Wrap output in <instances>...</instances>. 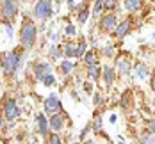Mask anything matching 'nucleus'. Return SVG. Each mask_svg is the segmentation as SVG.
Here are the masks:
<instances>
[{
    "label": "nucleus",
    "instance_id": "1",
    "mask_svg": "<svg viewBox=\"0 0 155 144\" xmlns=\"http://www.w3.org/2000/svg\"><path fill=\"white\" fill-rule=\"evenodd\" d=\"M18 37H20V48H23V50H32L34 48L36 41H38V27H36L32 18H29V16L23 18Z\"/></svg>",
    "mask_w": 155,
    "mask_h": 144
},
{
    "label": "nucleus",
    "instance_id": "2",
    "mask_svg": "<svg viewBox=\"0 0 155 144\" xmlns=\"http://www.w3.org/2000/svg\"><path fill=\"white\" fill-rule=\"evenodd\" d=\"M2 62H4V75L13 77L21 66V53L20 50H11L2 53Z\"/></svg>",
    "mask_w": 155,
    "mask_h": 144
},
{
    "label": "nucleus",
    "instance_id": "3",
    "mask_svg": "<svg viewBox=\"0 0 155 144\" xmlns=\"http://www.w3.org/2000/svg\"><path fill=\"white\" fill-rule=\"evenodd\" d=\"M114 69H116V75L120 78H128L130 71H132V57H130V53L121 52L120 55H116V59H114Z\"/></svg>",
    "mask_w": 155,
    "mask_h": 144
},
{
    "label": "nucleus",
    "instance_id": "4",
    "mask_svg": "<svg viewBox=\"0 0 155 144\" xmlns=\"http://www.w3.org/2000/svg\"><path fill=\"white\" fill-rule=\"evenodd\" d=\"M54 5L55 4L50 2V0H39L32 7V16L36 20H39V21H48L54 14Z\"/></svg>",
    "mask_w": 155,
    "mask_h": 144
},
{
    "label": "nucleus",
    "instance_id": "5",
    "mask_svg": "<svg viewBox=\"0 0 155 144\" xmlns=\"http://www.w3.org/2000/svg\"><path fill=\"white\" fill-rule=\"evenodd\" d=\"M2 114H4V119H5V123H11V125H15L16 121L20 119V107H18V103H16L15 98H7L5 101H4V105H2Z\"/></svg>",
    "mask_w": 155,
    "mask_h": 144
},
{
    "label": "nucleus",
    "instance_id": "6",
    "mask_svg": "<svg viewBox=\"0 0 155 144\" xmlns=\"http://www.w3.org/2000/svg\"><path fill=\"white\" fill-rule=\"evenodd\" d=\"M18 11H20V4L18 2H13V0L0 2V18H2V23H13L16 14H18Z\"/></svg>",
    "mask_w": 155,
    "mask_h": 144
},
{
    "label": "nucleus",
    "instance_id": "7",
    "mask_svg": "<svg viewBox=\"0 0 155 144\" xmlns=\"http://www.w3.org/2000/svg\"><path fill=\"white\" fill-rule=\"evenodd\" d=\"M43 112L48 114V116H54V114H61V112H64L61 98L55 94V93L48 94L47 98L43 100Z\"/></svg>",
    "mask_w": 155,
    "mask_h": 144
},
{
    "label": "nucleus",
    "instance_id": "8",
    "mask_svg": "<svg viewBox=\"0 0 155 144\" xmlns=\"http://www.w3.org/2000/svg\"><path fill=\"white\" fill-rule=\"evenodd\" d=\"M118 23H120V18H118L116 13H105V14L98 20V29H100L102 32L112 34L114 29L118 27Z\"/></svg>",
    "mask_w": 155,
    "mask_h": 144
},
{
    "label": "nucleus",
    "instance_id": "9",
    "mask_svg": "<svg viewBox=\"0 0 155 144\" xmlns=\"http://www.w3.org/2000/svg\"><path fill=\"white\" fill-rule=\"evenodd\" d=\"M70 121V116L66 112H61V114H54L48 117V125H50V132H55V133H61L62 130L66 128Z\"/></svg>",
    "mask_w": 155,
    "mask_h": 144
},
{
    "label": "nucleus",
    "instance_id": "10",
    "mask_svg": "<svg viewBox=\"0 0 155 144\" xmlns=\"http://www.w3.org/2000/svg\"><path fill=\"white\" fill-rule=\"evenodd\" d=\"M32 71H34V77L38 82H43L45 77L52 73V64L47 62V61H36L32 64Z\"/></svg>",
    "mask_w": 155,
    "mask_h": 144
},
{
    "label": "nucleus",
    "instance_id": "11",
    "mask_svg": "<svg viewBox=\"0 0 155 144\" xmlns=\"http://www.w3.org/2000/svg\"><path fill=\"white\" fill-rule=\"evenodd\" d=\"M36 126H38V133L43 137V139H47L48 135H50V125H48V117L45 112H36Z\"/></svg>",
    "mask_w": 155,
    "mask_h": 144
},
{
    "label": "nucleus",
    "instance_id": "12",
    "mask_svg": "<svg viewBox=\"0 0 155 144\" xmlns=\"http://www.w3.org/2000/svg\"><path fill=\"white\" fill-rule=\"evenodd\" d=\"M130 32H132V20H120L118 27L112 32V37L118 39V41H121V39H125Z\"/></svg>",
    "mask_w": 155,
    "mask_h": 144
},
{
    "label": "nucleus",
    "instance_id": "13",
    "mask_svg": "<svg viewBox=\"0 0 155 144\" xmlns=\"http://www.w3.org/2000/svg\"><path fill=\"white\" fill-rule=\"evenodd\" d=\"M116 78H118V75H116L114 66L104 64V66H102V80H104V84H105L107 89H110V87L116 84Z\"/></svg>",
    "mask_w": 155,
    "mask_h": 144
},
{
    "label": "nucleus",
    "instance_id": "14",
    "mask_svg": "<svg viewBox=\"0 0 155 144\" xmlns=\"http://www.w3.org/2000/svg\"><path fill=\"white\" fill-rule=\"evenodd\" d=\"M118 105H120L125 112H128L130 109H132V105H134V96H132V91H130V89H125L123 93L120 94Z\"/></svg>",
    "mask_w": 155,
    "mask_h": 144
},
{
    "label": "nucleus",
    "instance_id": "15",
    "mask_svg": "<svg viewBox=\"0 0 155 144\" xmlns=\"http://www.w3.org/2000/svg\"><path fill=\"white\" fill-rule=\"evenodd\" d=\"M134 77L136 78H139V80H144V78H148L150 77V66L146 62H136L134 64Z\"/></svg>",
    "mask_w": 155,
    "mask_h": 144
},
{
    "label": "nucleus",
    "instance_id": "16",
    "mask_svg": "<svg viewBox=\"0 0 155 144\" xmlns=\"http://www.w3.org/2000/svg\"><path fill=\"white\" fill-rule=\"evenodd\" d=\"M143 5H144V2H141V0H125V2H121V7L128 14H134V13L141 11Z\"/></svg>",
    "mask_w": 155,
    "mask_h": 144
},
{
    "label": "nucleus",
    "instance_id": "17",
    "mask_svg": "<svg viewBox=\"0 0 155 144\" xmlns=\"http://www.w3.org/2000/svg\"><path fill=\"white\" fill-rule=\"evenodd\" d=\"M62 48H64V59H68V61L77 59V41L70 39L68 43L62 45Z\"/></svg>",
    "mask_w": 155,
    "mask_h": 144
},
{
    "label": "nucleus",
    "instance_id": "18",
    "mask_svg": "<svg viewBox=\"0 0 155 144\" xmlns=\"http://www.w3.org/2000/svg\"><path fill=\"white\" fill-rule=\"evenodd\" d=\"M82 61H84V66H86V68L100 64V53H98V50H91V48H89V52L84 55Z\"/></svg>",
    "mask_w": 155,
    "mask_h": 144
},
{
    "label": "nucleus",
    "instance_id": "19",
    "mask_svg": "<svg viewBox=\"0 0 155 144\" xmlns=\"http://www.w3.org/2000/svg\"><path fill=\"white\" fill-rule=\"evenodd\" d=\"M86 75H87V80H91V82H98V80L102 78V64H96V66H89V68H86Z\"/></svg>",
    "mask_w": 155,
    "mask_h": 144
},
{
    "label": "nucleus",
    "instance_id": "20",
    "mask_svg": "<svg viewBox=\"0 0 155 144\" xmlns=\"http://www.w3.org/2000/svg\"><path fill=\"white\" fill-rule=\"evenodd\" d=\"M89 14H91V4L89 2H86L84 4V7L80 9V13L77 14V21L80 25H86L87 21H89Z\"/></svg>",
    "mask_w": 155,
    "mask_h": 144
},
{
    "label": "nucleus",
    "instance_id": "21",
    "mask_svg": "<svg viewBox=\"0 0 155 144\" xmlns=\"http://www.w3.org/2000/svg\"><path fill=\"white\" fill-rule=\"evenodd\" d=\"M89 52V45H87V41H86V37L84 36H80L77 41V59H84V55Z\"/></svg>",
    "mask_w": 155,
    "mask_h": 144
},
{
    "label": "nucleus",
    "instance_id": "22",
    "mask_svg": "<svg viewBox=\"0 0 155 144\" xmlns=\"http://www.w3.org/2000/svg\"><path fill=\"white\" fill-rule=\"evenodd\" d=\"M75 66H77L75 62H71V61L64 59V61H61V62H59V71H61V73L64 75V77H70V75L73 73Z\"/></svg>",
    "mask_w": 155,
    "mask_h": 144
},
{
    "label": "nucleus",
    "instance_id": "23",
    "mask_svg": "<svg viewBox=\"0 0 155 144\" xmlns=\"http://www.w3.org/2000/svg\"><path fill=\"white\" fill-rule=\"evenodd\" d=\"M104 2L105 0H94L93 4H91V13H93V18H102V16L105 14V11H104Z\"/></svg>",
    "mask_w": 155,
    "mask_h": 144
},
{
    "label": "nucleus",
    "instance_id": "24",
    "mask_svg": "<svg viewBox=\"0 0 155 144\" xmlns=\"http://www.w3.org/2000/svg\"><path fill=\"white\" fill-rule=\"evenodd\" d=\"M102 125H104V119H102V116L96 112V114H94V117L91 119V126H93V133H94V135H100V133H104Z\"/></svg>",
    "mask_w": 155,
    "mask_h": 144
},
{
    "label": "nucleus",
    "instance_id": "25",
    "mask_svg": "<svg viewBox=\"0 0 155 144\" xmlns=\"http://www.w3.org/2000/svg\"><path fill=\"white\" fill-rule=\"evenodd\" d=\"M137 141H139V144H155V135H152L148 130H143L137 135Z\"/></svg>",
    "mask_w": 155,
    "mask_h": 144
},
{
    "label": "nucleus",
    "instance_id": "26",
    "mask_svg": "<svg viewBox=\"0 0 155 144\" xmlns=\"http://www.w3.org/2000/svg\"><path fill=\"white\" fill-rule=\"evenodd\" d=\"M105 103H107V98L102 94V91H94L93 94V105L96 109H102V107H105Z\"/></svg>",
    "mask_w": 155,
    "mask_h": 144
},
{
    "label": "nucleus",
    "instance_id": "27",
    "mask_svg": "<svg viewBox=\"0 0 155 144\" xmlns=\"http://www.w3.org/2000/svg\"><path fill=\"white\" fill-rule=\"evenodd\" d=\"M100 55L105 59H116V46L114 45H105L100 50Z\"/></svg>",
    "mask_w": 155,
    "mask_h": 144
},
{
    "label": "nucleus",
    "instance_id": "28",
    "mask_svg": "<svg viewBox=\"0 0 155 144\" xmlns=\"http://www.w3.org/2000/svg\"><path fill=\"white\" fill-rule=\"evenodd\" d=\"M48 55H50L52 59H62V57H64V48H62V45H54V46H50Z\"/></svg>",
    "mask_w": 155,
    "mask_h": 144
},
{
    "label": "nucleus",
    "instance_id": "29",
    "mask_svg": "<svg viewBox=\"0 0 155 144\" xmlns=\"http://www.w3.org/2000/svg\"><path fill=\"white\" fill-rule=\"evenodd\" d=\"M84 4H86V2H73V0H68V2H66L68 11H70V13H75V14L80 13V9L84 7Z\"/></svg>",
    "mask_w": 155,
    "mask_h": 144
},
{
    "label": "nucleus",
    "instance_id": "30",
    "mask_svg": "<svg viewBox=\"0 0 155 144\" xmlns=\"http://www.w3.org/2000/svg\"><path fill=\"white\" fill-rule=\"evenodd\" d=\"M118 5H121L118 0H105V2H104V11H105V13H116Z\"/></svg>",
    "mask_w": 155,
    "mask_h": 144
},
{
    "label": "nucleus",
    "instance_id": "31",
    "mask_svg": "<svg viewBox=\"0 0 155 144\" xmlns=\"http://www.w3.org/2000/svg\"><path fill=\"white\" fill-rule=\"evenodd\" d=\"M47 144H64L61 133H55V132H50V135L47 137Z\"/></svg>",
    "mask_w": 155,
    "mask_h": 144
},
{
    "label": "nucleus",
    "instance_id": "32",
    "mask_svg": "<svg viewBox=\"0 0 155 144\" xmlns=\"http://www.w3.org/2000/svg\"><path fill=\"white\" fill-rule=\"evenodd\" d=\"M64 36H66L68 39H71V37H75V36H77V27H75L71 21L64 27Z\"/></svg>",
    "mask_w": 155,
    "mask_h": 144
},
{
    "label": "nucleus",
    "instance_id": "33",
    "mask_svg": "<svg viewBox=\"0 0 155 144\" xmlns=\"http://www.w3.org/2000/svg\"><path fill=\"white\" fill-rule=\"evenodd\" d=\"M143 125H144V130H148L152 135H155V117H146Z\"/></svg>",
    "mask_w": 155,
    "mask_h": 144
},
{
    "label": "nucleus",
    "instance_id": "34",
    "mask_svg": "<svg viewBox=\"0 0 155 144\" xmlns=\"http://www.w3.org/2000/svg\"><path fill=\"white\" fill-rule=\"evenodd\" d=\"M41 84H43L45 87H54V85L57 84V78H55V75H54V73H50V75L45 77V80H43Z\"/></svg>",
    "mask_w": 155,
    "mask_h": 144
},
{
    "label": "nucleus",
    "instance_id": "35",
    "mask_svg": "<svg viewBox=\"0 0 155 144\" xmlns=\"http://www.w3.org/2000/svg\"><path fill=\"white\" fill-rule=\"evenodd\" d=\"M82 87H84V93H86V94H89V96L94 94V84L91 82V80H84Z\"/></svg>",
    "mask_w": 155,
    "mask_h": 144
},
{
    "label": "nucleus",
    "instance_id": "36",
    "mask_svg": "<svg viewBox=\"0 0 155 144\" xmlns=\"http://www.w3.org/2000/svg\"><path fill=\"white\" fill-rule=\"evenodd\" d=\"M89 132H93V126H91V121H89V123H87L86 126L82 128V130H80V135H78V141H84V139H86V137L89 135Z\"/></svg>",
    "mask_w": 155,
    "mask_h": 144
},
{
    "label": "nucleus",
    "instance_id": "37",
    "mask_svg": "<svg viewBox=\"0 0 155 144\" xmlns=\"http://www.w3.org/2000/svg\"><path fill=\"white\" fill-rule=\"evenodd\" d=\"M4 25V29H5V36L9 37V39H13V36H15V27H13V23H2Z\"/></svg>",
    "mask_w": 155,
    "mask_h": 144
},
{
    "label": "nucleus",
    "instance_id": "38",
    "mask_svg": "<svg viewBox=\"0 0 155 144\" xmlns=\"http://www.w3.org/2000/svg\"><path fill=\"white\" fill-rule=\"evenodd\" d=\"M48 36H50V39H52V41H54V43H57V41H59V39H61V34H55V32H50V34H48Z\"/></svg>",
    "mask_w": 155,
    "mask_h": 144
},
{
    "label": "nucleus",
    "instance_id": "39",
    "mask_svg": "<svg viewBox=\"0 0 155 144\" xmlns=\"http://www.w3.org/2000/svg\"><path fill=\"white\" fill-rule=\"evenodd\" d=\"M150 87H152V91H153V94H155V71L152 73V77H150Z\"/></svg>",
    "mask_w": 155,
    "mask_h": 144
},
{
    "label": "nucleus",
    "instance_id": "40",
    "mask_svg": "<svg viewBox=\"0 0 155 144\" xmlns=\"http://www.w3.org/2000/svg\"><path fill=\"white\" fill-rule=\"evenodd\" d=\"M5 128V119H4V114H2V110H0V132Z\"/></svg>",
    "mask_w": 155,
    "mask_h": 144
},
{
    "label": "nucleus",
    "instance_id": "41",
    "mask_svg": "<svg viewBox=\"0 0 155 144\" xmlns=\"http://www.w3.org/2000/svg\"><path fill=\"white\" fill-rule=\"evenodd\" d=\"M116 121H118V116H116V114H110V116H109V123H110V125H116Z\"/></svg>",
    "mask_w": 155,
    "mask_h": 144
},
{
    "label": "nucleus",
    "instance_id": "42",
    "mask_svg": "<svg viewBox=\"0 0 155 144\" xmlns=\"http://www.w3.org/2000/svg\"><path fill=\"white\" fill-rule=\"evenodd\" d=\"M0 73H4V62H2V53H0Z\"/></svg>",
    "mask_w": 155,
    "mask_h": 144
},
{
    "label": "nucleus",
    "instance_id": "43",
    "mask_svg": "<svg viewBox=\"0 0 155 144\" xmlns=\"http://www.w3.org/2000/svg\"><path fill=\"white\" fill-rule=\"evenodd\" d=\"M84 144H96L94 141H91V139H87V141H84Z\"/></svg>",
    "mask_w": 155,
    "mask_h": 144
},
{
    "label": "nucleus",
    "instance_id": "44",
    "mask_svg": "<svg viewBox=\"0 0 155 144\" xmlns=\"http://www.w3.org/2000/svg\"><path fill=\"white\" fill-rule=\"evenodd\" d=\"M70 144H78V142H77V141H75V142H70Z\"/></svg>",
    "mask_w": 155,
    "mask_h": 144
}]
</instances>
